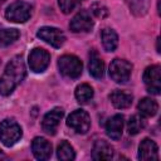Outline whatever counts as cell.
<instances>
[{
	"label": "cell",
	"instance_id": "obj_1",
	"mask_svg": "<svg viewBox=\"0 0 161 161\" xmlns=\"http://www.w3.org/2000/svg\"><path fill=\"white\" fill-rule=\"evenodd\" d=\"M26 73V68L21 55L14 57L5 67V70L0 78V94L9 96L18 84L21 83Z\"/></svg>",
	"mask_w": 161,
	"mask_h": 161
},
{
	"label": "cell",
	"instance_id": "obj_2",
	"mask_svg": "<svg viewBox=\"0 0 161 161\" xmlns=\"http://www.w3.org/2000/svg\"><path fill=\"white\" fill-rule=\"evenodd\" d=\"M59 72L67 78H78L82 74V62L79 58L72 54H65L58 60Z\"/></svg>",
	"mask_w": 161,
	"mask_h": 161
},
{
	"label": "cell",
	"instance_id": "obj_3",
	"mask_svg": "<svg viewBox=\"0 0 161 161\" xmlns=\"http://www.w3.org/2000/svg\"><path fill=\"white\" fill-rule=\"evenodd\" d=\"M21 133L20 126L14 119H4L0 123V140L6 147L16 143L20 140Z\"/></svg>",
	"mask_w": 161,
	"mask_h": 161
},
{
	"label": "cell",
	"instance_id": "obj_4",
	"mask_svg": "<svg viewBox=\"0 0 161 161\" xmlns=\"http://www.w3.org/2000/svg\"><path fill=\"white\" fill-rule=\"evenodd\" d=\"M5 16L13 23H25L31 16V6L25 1H15L8 6Z\"/></svg>",
	"mask_w": 161,
	"mask_h": 161
},
{
	"label": "cell",
	"instance_id": "obj_5",
	"mask_svg": "<svg viewBox=\"0 0 161 161\" xmlns=\"http://www.w3.org/2000/svg\"><path fill=\"white\" fill-rule=\"evenodd\" d=\"M131 72H132V64L125 59L116 58L109 64V77L117 83L127 82L131 77Z\"/></svg>",
	"mask_w": 161,
	"mask_h": 161
},
{
	"label": "cell",
	"instance_id": "obj_6",
	"mask_svg": "<svg viewBox=\"0 0 161 161\" xmlns=\"http://www.w3.org/2000/svg\"><path fill=\"white\" fill-rule=\"evenodd\" d=\"M67 125L77 133H86L91 127V117L86 111L75 109L68 116Z\"/></svg>",
	"mask_w": 161,
	"mask_h": 161
},
{
	"label": "cell",
	"instance_id": "obj_7",
	"mask_svg": "<svg viewBox=\"0 0 161 161\" xmlns=\"http://www.w3.org/2000/svg\"><path fill=\"white\" fill-rule=\"evenodd\" d=\"M29 67L35 73L44 72L49 63H50V55L49 53L43 48H34L29 54Z\"/></svg>",
	"mask_w": 161,
	"mask_h": 161
},
{
	"label": "cell",
	"instance_id": "obj_8",
	"mask_svg": "<svg viewBox=\"0 0 161 161\" xmlns=\"http://www.w3.org/2000/svg\"><path fill=\"white\" fill-rule=\"evenodd\" d=\"M143 82L146 88L152 94H160L161 91V67L151 65L147 67L143 73Z\"/></svg>",
	"mask_w": 161,
	"mask_h": 161
},
{
	"label": "cell",
	"instance_id": "obj_9",
	"mask_svg": "<svg viewBox=\"0 0 161 161\" xmlns=\"http://www.w3.org/2000/svg\"><path fill=\"white\" fill-rule=\"evenodd\" d=\"M36 35H38V38H40L42 40H44L45 43L50 44L54 48H60L65 42V36H64L63 31L59 30L58 28H53V26L40 28L38 30Z\"/></svg>",
	"mask_w": 161,
	"mask_h": 161
},
{
	"label": "cell",
	"instance_id": "obj_10",
	"mask_svg": "<svg viewBox=\"0 0 161 161\" xmlns=\"http://www.w3.org/2000/svg\"><path fill=\"white\" fill-rule=\"evenodd\" d=\"M69 28L74 33H83V31H89L93 28V19L91 14L87 10H80L77 13L73 19L69 23Z\"/></svg>",
	"mask_w": 161,
	"mask_h": 161
},
{
	"label": "cell",
	"instance_id": "obj_11",
	"mask_svg": "<svg viewBox=\"0 0 161 161\" xmlns=\"http://www.w3.org/2000/svg\"><path fill=\"white\" fill-rule=\"evenodd\" d=\"M63 116H64V111L62 108H59V107L53 108L43 118V122H42L43 130L49 135H54L59 123H60V119L63 118Z\"/></svg>",
	"mask_w": 161,
	"mask_h": 161
},
{
	"label": "cell",
	"instance_id": "obj_12",
	"mask_svg": "<svg viewBox=\"0 0 161 161\" xmlns=\"http://www.w3.org/2000/svg\"><path fill=\"white\" fill-rule=\"evenodd\" d=\"M31 150L38 160H48L52 155V145L43 137H35L31 142Z\"/></svg>",
	"mask_w": 161,
	"mask_h": 161
},
{
	"label": "cell",
	"instance_id": "obj_13",
	"mask_svg": "<svg viewBox=\"0 0 161 161\" xmlns=\"http://www.w3.org/2000/svg\"><path fill=\"white\" fill-rule=\"evenodd\" d=\"M138 158L143 160V161L158 160V147H157V145L150 138L142 140L140 146H138Z\"/></svg>",
	"mask_w": 161,
	"mask_h": 161
},
{
	"label": "cell",
	"instance_id": "obj_14",
	"mask_svg": "<svg viewBox=\"0 0 161 161\" xmlns=\"http://www.w3.org/2000/svg\"><path fill=\"white\" fill-rule=\"evenodd\" d=\"M92 157L94 160H111L113 157V147L103 140H98L93 145L92 150Z\"/></svg>",
	"mask_w": 161,
	"mask_h": 161
},
{
	"label": "cell",
	"instance_id": "obj_15",
	"mask_svg": "<svg viewBox=\"0 0 161 161\" xmlns=\"http://www.w3.org/2000/svg\"><path fill=\"white\" fill-rule=\"evenodd\" d=\"M123 125H125L123 116L114 114L113 117H111L106 123V131H107L108 137H111L112 140H118L122 136Z\"/></svg>",
	"mask_w": 161,
	"mask_h": 161
},
{
	"label": "cell",
	"instance_id": "obj_16",
	"mask_svg": "<svg viewBox=\"0 0 161 161\" xmlns=\"http://www.w3.org/2000/svg\"><path fill=\"white\" fill-rule=\"evenodd\" d=\"M109 99L112 102V104L116 107V108H119V109H123V108H128L131 104H132V94L131 93H127L125 91H119V89H116L113 91L111 94H109Z\"/></svg>",
	"mask_w": 161,
	"mask_h": 161
},
{
	"label": "cell",
	"instance_id": "obj_17",
	"mask_svg": "<svg viewBox=\"0 0 161 161\" xmlns=\"http://www.w3.org/2000/svg\"><path fill=\"white\" fill-rule=\"evenodd\" d=\"M88 68H89L91 75H93L97 79L102 78L103 74H104V63H103V60L101 59V57L98 55V53L96 50H91V53H89Z\"/></svg>",
	"mask_w": 161,
	"mask_h": 161
},
{
	"label": "cell",
	"instance_id": "obj_18",
	"mask_svg": "<svg viewBox=\"0 0 161 161\" xmlns=\"http://www.w3.org/2000/svg\"><path fill=\"white\" fill-rule=\"evenodd\" d=\"M101 38H102L103 48L107 52H113L117 48V45H118V35L113 29L104 28L102 30V33H101Z\"/></svg>",
	"mask_w": 161,
	"mask_h": 161
},
{
	"label": "cell",
	"instance_id": "obj_19",
	"mask_svg": "<svg viewBox=\"0 0 161 161\" xmlns=\"http://www.w3.org/2000/svg\"><path fill=\"white\" fill-rule=\"evenodd\" d=\"M157 109H158V104L155 99L152 98H142L138 103V111L143 116V117H152L157 113Z\"/></svg>",
	"mask_w": 161,
	"mask_h": 161
},
{
	"label": "cell",
	"instance_id": "obj_20",
	"mask_svg": "<svg viewBox=\"0 0 161 161\" xmlns=\"http://www.w3.org/2000/svg\"><path fill=\"white\" fill-rule=\"evenodd\" d=\"M146 127V119L142 114H135L130 118L127 123V131L130 135H137Z\"/></svg>",
	"mask_w": 161,
	"mask_h": 161
},
{
	"label": "cell",
	"instance_id": "obj_21",
	"mask_svg": "<svg viewBox=\"0 0 161 161\" xmlns=\"http://www.w3.org/2000/svg\"><path fill=\"white\" fill-rule=\"evenodd\" d=\"M74 94L79 103H87L93 97V88L87 83H82L75 88Z\"/></svg>",
	"mask_w": 161,
	"mask_h": 161
},
{
	"label": "cell",
	"instance_id": "obj_22",
	"mask_svg": "<svg viewBox=\"0 0 161 161\" xmlns=\"http://www.w3.org/2000/svg\"><path fill=\"white\" fill-rule=\"evenodd\" d=\"M19 31L18 29L13 28H4L0 25V45H9L14 43L19 38Z\"/></svg>",
	"mask_w": 161,
	"mask_h": 161
},
{
	"label": "cell",
	"instance_id": "obj_23",
	"mask_svg": "<svg viewBox=\"0 0 161 161\" xmlns=\"http://www.w3.org/2000/svg\"><path fill=\"white\" fill-rule=\"evenodd\" d=\"M57 156H58V158L62 160V161H69V160H74L75 152H74L73 147L70 146V143H68L67 141H62V142L58 145Z\"/></svg>",
	"mask_w": 161,
	"mask_h": 161
},
{
	"label": "cell",
	"instance_id": "obj_24",
	"mask_svg": "<svg viewBox=\"0 0 161 161\" xmlns=\"http://www.w3.org/2000/svg\"><path fill=\"white\" fill-rule=\"evenodd\" d=\"M130 5H131V9H132V11L135 14L143 15L148 9L150 0H131Z\"/></svg>",
	"mask_w": 161,
	"mask_h": 161
},
{
	"label": "cell",
	"instance_id": "obj_25",
	"mask_svg": "<svg viewBox=\"0 0 161 161\" xmlns=\"http://www.w3.org/2000/svg\"><path fill=\"white\" fill-rule=\"evenodd\" d=\"M58 4L64 14H69L78 6L79 0H58Z\"/></svg>",
	"mask_w": 161,
	"mask_h": 161
},
{
	"label": "cell",
	"instance_id": "obj_26",
	"mask_svg": "<svg viewBox=\"0 0 161 161\" xmlns=\"http://www.w3.org/2000/svg\"><path fill=\"white\" fill-rule=\"evenodd\" d=\"M92 13L98 18H104V16H107L108 10L104 5H102L99 3H96V4L92 5Z\"/></svg>",
	"mask_w": 161,
	"mask_h": 161
},
{
	"label": "cell",
	"instance_id": "obj_27",
	"mask_svg": "<svg viewBox=\"0 0 161 161\" xmlns=\"http://www.w3.org/2000/svg\"><path fill=\"white\" fill-rule=\"evenodd\" d=\"M4 1H5V0H0V4H1V3H4Z\"/></svg>",
	"mask_w": 161,
	"mask_h": 161
}]
</instances>
